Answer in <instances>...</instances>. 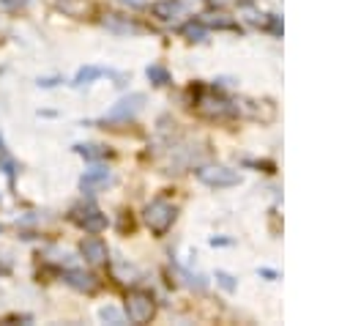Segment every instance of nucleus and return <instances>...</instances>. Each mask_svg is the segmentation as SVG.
Wrapping results in <instances>:
<instances>
[{
	"instance_id": "4",
	"label": "nucleus",
	"mask_w": 350,
	"mask_h": 326,
	"mask_svg": "<svg viewBox=\"0 0 350 326\" xmlns=\"http://www.w3.org/2000/svg\"><path fill=\"white\" fill-rule=\"evenodd\" d=\"M142 101H145V96L142 93H131V96H123L107 115H104V121H109V123H126L129 118H134L139 110H142Z\"/></svg>"
},
{
	"instance_id": "7",
	"label": "nucleus",
	"mask_w": 350,
	"mask_h": 326,
	"mask_svg": "<svg viewBox=\"0 0 350 326\" xmlns=\"http://www.w3.org/2000/svg\"><path fill=\"white\" fill-rule=\"evenodd\" d=\"M79 252H82V258H85L88 263H93V266L104 263V260H107V255H109L107 244H104L101 238H96V233H90V238H85V241L79 244Z\"/></svg>"
},
{
	"instance_id": "18",
	"label": "nucleus",
	"mask_w": 350,
	"mask_h": 326,
	"mask_svg": "<svg viewBox=\"0 0 350 326\" xmlns=\"http://www.w3.org/2000/svg\"><path fill=\"white\" fill-rule=\"evenodd\" d=\"M216 279H219V285H221L224 290H235V279H232L227 271H216Z\"/></svg>"
},
{
	"instance_id": "9",
	"label": "nucleus",
	"mask_w": 350,
	"mask_h": 326,
	"mask_svg": "<svg viewBox=\"0 0 350 326\" xmlns=\"http://www.w3.org/2000/svg\"><path fill=\"white\" fill-rule=\"evenodd\" d=\"M153 14H156L161 22H175L178 16H183V14H189V11L183 8L180 0H161V3L153 5Z\"/></svg>"
},
{
	"instance_id": "20",
	"label": "nucleus",
	"mask_w": 350,
	"mask_h": 326,
	"mask_svg": "<svg viewBox=\"0 0 350 326\" xmlns=\"http://www.w3.org/2000/svg\"><path fill=\"white\" fill-rule=\"evenodd\" d=\"M120 3H126V5H131V8H139V5H145V0H120Z\"/></svg>"
},
{
	"instance_id": "17",
	"label": "nucleus",
	"mask_w": 350,
	"mask_h": 326,
	"mask_svg": "<svg viewBox=\"0 0 350 326\" xmlns=\"http://www.w3.org/2000/svg\"><path fill=\"white\" fill-rule=\"evenodd\" d=\"M101 321H109V323H123V315H120L115 307H104V310H101Z\"/></svg>"
},
{
	"instance_id": "21",
	"label": "nucleus",
	"mask_w": 350,
	"mask_h": 326,
	"mask_svg": "<svg viewBox=\"0 0 350 326\" xmlns=\"http://www.w3.org/2000/svg\"><path fill=\"white\" fill-rule=\"evenodd\" d=\"M260 274H262V277H268V279H273V277H276V271H271V268H260Z\"/></svg>"
},
{
	"instance_id": "12",
	"label": "nucleus",
	"mask_w": 350,
	"mask_h": 326,
	"mask_svg": "<svg viewBox=\"0 0 350 326\" xmlns=\"http://www.w3.org/2000/svg\"><path fill=\"white\" fill-rule=\"evenodd\" d=\"M104 27H109L115 33H139V25H134L131 19H123L118 14H107L104 16Z\"/></svg>"
},
{
	"instance_id": "5",
	"label": "nucleus",
	"mask_w": 350,
	"mask_h": 326,
	"mask_svg": "<svg viewBox=\"0 0 350 326\" xmlns=\"http://www.w3.org/2000/svg\"><path fill=\"white\" fill-rule=\"evenodd\" d=\"M109 181H112V173H109V167H104V164H96V167L85 170V175L79 178V186H82V192L93 195V192L104 189Z\"/></svg>"
},
{
	"instance_id": "13",
	"label": "nucleus",
	"mask_w": 350,
	"mask_h": 326,
	"mask_svg": "<svg viewBox=\"0 0 350 326\" xmlns=\"http://www.w3.org/2000/svg\"><path fill=\"white\" fill-rule=\"evenodd\" d=\"M107 71L101 68V66H82L79 71H77V77H74V82L71 85H77V88H82V85H90L93 79H98V77H104Z\"/></svg>"
},
{
	"instance_id": "1",
	"label": "nucleus",
	"mask_w": 350,
	"mask_h": 326,
	"mask_svg": "<svg viewBox=\"0 0 350 326\" xmlns=\"http://www.w3.org/2000/svg\"><path fill=\"white\" fill-rule=\"evenodd\" d=\"M175 216H178V211H175V205H170L167 200H153V203H148L145 211H142L145 225H148L150 233H156V236H164V233L172 227Z\"/></svg>"
},
{
	"instance_id": "11",
	"label": "nucleus",
	"mask_w": 350,
	"mask_h": 326,
	"mask_svg": "<svg viewBox=\"0 0 350 326\" xmlns=\"http://www.w3.org/2000/svg\"><path fill=\"white\" fill-rule=\"evenodd\" d=\"M55 5H57L66 16H74V19H79V16H85V14L90 11V3H88V0H55Z\"/></svg>"
},
{
	"instance_id": "16",
	"label": "nucleus",
	"mask_w": 350,
	"mask_h": 326,
	"mask_svg": "<svg viewBox=\"0 0 350 326\" xmlns=\"http://www.w3.org/2000/svg\"><path fill=\"white\" fill-rule=\"evenodd\" d=\"M183 36H186V38H191V41H205L208 27H205L202 22H189V25L183 27Z\"/></svg>"
},
{
	"instance_id": "2",
	"label": "nucleus",
	"mask_w": 350,
	"mask_h": 326,
	"mask_svg": "<svg viewBox=\"0 0 350 326\" xmlns=\"http://www.w3.org/2000/svg\"><path fill=\"white\" fill-rule=\"evenodd\" d=\"M123 310H126V318L131 323H148L156 312V304H153V296L148 290H131Z\"/></svg>"
},
{
	"instance_id": "6",
	"label": "nucleus",
	"mask_w": 350,
	"mask_h": 326,
	"mask_svg": "<svg viewBox=\"0 0 350 326\" xmlns=\"http://www.w3.org/2000/svg\"><path fill=\"white\" fill-rule=\"evenodd\" d=\"M74 219H77V225H79V227H85L88 233H101V230L107 227V216H104L98 208H93V205L77 208Z\"/></svg>"
},
{
	"instance_id": "15",
	"label": "nucleus",
	"mask_w": 350,
	"mask_h": 326,
	"mask_svg": "<svg viewBox=\"0 0 350 326\" xmlns=\"http://www.w3.org/2000/svg\"><path fill=\"white\" fill-rule=\"evenodd\" d=\"M74 151H77L79 156L90 159V162H96V159H104V156H107V148H104V145H74Z\"/></svg>"
},
{
	"instance_id": "10",
	"label": "nucleus",
	"mask_w": 350,
	"mask_h": 326,
	"mask_svg": "<svg viewBox=\"0 0 350 326\" xmlns=\"http://www.w3.org/2000/svg\"><path fill=\"white\" fill-rule=\"evenodd\" d=\"M0 170L5 173V178H8V184L14 186V178H16V170H19V162L11 156V151L5 148V140H3V134H0Z\"/></svg>"
},
{
	"instance_id": "8",
	"label": "nucleus",
	"mask_w": 350,
	"mask_h": 326,
	"mask_svg": "<svg viewBox=\"0 0 350 326\" xmlns=\"http://www.w3.org/2000/svg\"><path fill=\"white\" fill-rule=\"evenodd\" d=\"M66 285H71L74 290H82V293H93L98 288V279L90 274V271H82V268H71L63 274Z\"/></svg>"
},
{
	"instance_id": "3",
	"label": "nucleus",
	"mask_w": 350,
	"mask_h": 326,
	"mask_svg": "<svg viewBox=\"0 0 350 326\" xmlns=\"http://www.w3.org/2000/svg\"><path fill=\"white\" fill-rule=\"evenodd\" d=\"M197 178L208 186H235L241 184V173L238 170H230V167H221V164H205L197 170Z\"/></svg>"
},
{
	"instance_id": "19",
	"label": "nucleus",
	"mask_w": 350,
	"mask_h": 326,
	"mask_svg": "<svg viewBox=\"0 0 350 326\" xmlns=\"http://www.w3.org/2000/svg\"><path fill=\"white\" fill-rule=\"evenodd\" d=\"M3 5H8V8H14V5H25L27 0H0Z\"/></svg>"
},
{
	"instance_id": "14",
	"label": "nucleus",
	"mask_w": 350,
	"mask_h": 326,
	"mask_svg": "<svg viewBox=\"0 0 350 326\" xmlns=\"http://www.w3.org/2000/svg\"><path fill=\"white\" fill-rule=\"evenodd\" d=\"M145 74H148V79L153 82V85H170V71L164 68V66H159V63H153V66H148L145 68Z\"/></svg>"
}]
</instances>
